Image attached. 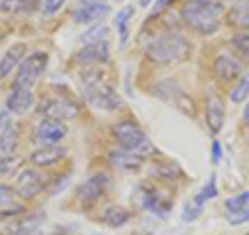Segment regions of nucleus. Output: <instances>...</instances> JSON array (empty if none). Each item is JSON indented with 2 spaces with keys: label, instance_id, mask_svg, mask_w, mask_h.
Listing matches in <instances>:
<instances>
[{
  "label": "nucleus",
  "instance_id": "43",
  "mask_svg": "<svg viewBox=\"0 0 249 235\" xmlns=\"http://www.w3.org/2000/svg\"><path fill=\"white\" fill-rule=\"evenodd\" d=\"M245 235H249V233H245Z\"/></svg>",
  "mask_w": 249,
  "mask_h": 235
},
{
  "label": "nucleus",
  "instance_id": "29",
  "mask_svg": "<svg viewBox=\"0 0 249 235\" xmlns=\"http://www.w3.org/2000/svg\"><path fill=\"white\" fill-rule=\"evenodd\" d=\"M224 206H227L229 215H232V213H241V210H245V208L249 206V192L239 194V196H235V198H229L227 202H224Z\"/></svg>",
  "mask_w": 249,
  "mask_h": 235
},
{
  "label": "nucleus",
  "instance_id": "23",
  "mask_svg": "<svg viewBox=\"0 0 249 235\" xmlns=\"http://www.w3.org/2000/svg\"><path fill=\"white\" fill-rule=\"evenodd\" d=\"M133 17V6H124V9L116 15V27H119V34H121V44L124 46L129 38V21Z\"/></svg>",
  "mask_w": 249,
  "mask_h": 235
},
{
  "label": "nucleus",
  "instance_id": "10",
  "mask_svg": "<svg viewBox=\"0 0 249 235\" xmlns=\"http://www.w3.org/2000/svg\"><path fill=\"white\" fill-rule=\"evenodd\" d=\"M13 190H15V194H17L19 198L31 200L44 190V179L34 169H23L21 173L17 175V181H15Z\"/></svg>",
  "mask_w": 249,
  "mask_h": 235
},
{
  "label": "nucleus",
  "instance_id": "16",
  "mask_svg": "<svg viewBox=\"0 0 249 235\" xmlns=\"http://www.w3.org/2000/svg\"><path fill=\"white\" fill-rule=\"evenodd\" d=\"M65 154H67L65 148L42 146V148H37V150L31 152L29 160H31V164H36V167L46 169V167H54V164H58L62 158H65Z\"/></svg>",
  "mask_w": 249,
  "mask_h": 235
},
{
  "label": "nucleus",
  "instance_id": "34",
  "mask_svg": "<svg viewBox=\"0 0 249 235\" xmlns=\"http://www.w3.org/2000/svg\"><path fill=\"white\" fill-rule=\"evenodd\" d=\"M67 0H40V11L44 15H54V13H58L62 9V4H65Z\"/></svg>",
  "mask_w": 249,
  "mask_h": 235
},
{
  "label": "nucleus",
  "instance_id": "33",
  "mask_svg": "<svg viewBox=\"0 0 249 235\" xmlns=\"http://www.w3.org/2000/svg\"><path fill=\"white\" fill-rule=\"evenodd\" d=\"M232 48H235L241 57L249 59V34H237L232 38Z\"/></svg>",
  "mask_w": 249,
  "mask_h": 235
},
{
  "label": "nucleus",
  "instance_id": "39",
  "mask_svg": "<svg viewBox=\"0 0 249 235\" xmlns=\"http://www.w3.org/2000/svg\"><path fill=\"white\" fill-rule=\"evenodd\" d=\"M6 123H11V119H9V117H6V113H0V129H2Z\"/></svg>",
  "mask_w": 249,
  "mask_h": 235
},
{
  "label": "nucleus",
  "instance_id": "19",
  "mask_svg": "<svg viewBox=\"0 0 249 235\" xmlns=\"http://www.w3.org/2000/svg\"><path fill=\"white\" fill-rule=\"evenodd\" d=\"M227 21L237 29H249V0H237L227 11Z\"/></svg>",
  "mask_w": 249,
  "mask_h": 235
},
{
  "label": "nucleus",
  "instance_id": "40",
  "mask_svg": "<svg viewBox=\"0 0 249 235\" xmlns=\"http://www.w3.org/2000/svg\"><path fill=\"white\" fill-rule=\"evenodd\" d=\"M243 123H247L249 125V102L245 104V108H243Z\"/></svg>",
  "mask_w": 249,
  "mask_h": 235
},
{
  "label": "nucleus",
  "instance_id": "35",
  "mask_svg": "<svg viewBox=\"0 0 249 235\" xmlns=\"http://www.w3.org/2000/svg\"><path fill=\"white\" fill-rule=\"evenodd\" d=\"M229 223L235 227V225H243V223H249V210H241V213H232L229 215Z\"/></svg>",
  "mask_w": 249,
  "mask_h": 235
},
{
  "label": "nucleus",
  "instance_id": "20",
  "mask_svg": "<svg viewBox=\"0 0 249 235\" xmlns=\"http://www.w3.org/2000/svg\"><path fill=\"white\" fill-rule=\"evenodd\" d=\"M17 146H19V129H17V125L11 121L0 129V152L2 154H15Z\"/></svg>",
  "mask_w": 249,
  "mask_h": 235
},
{
  "label": "nucleus",
  "instance_id": "4",
  "mask_svg": "<svg viewBox=\"0 0 249 235\" xmlns=\"http://www.w3.org/2000/svg\"><path fill=\"white\" fill-rule=\"evenodd\" d=\"M46 67H48V54L42 52V50L31 52L29 57L23 59V62H21L19 69H17V73H15L13 88L31 90L37 83V79L44 75Z\"/></svg>",
  "mask_w": 249,
  "mask_h": 235
},
{
  "label": "nucleus",
  "instance_id": "42",
  "mask_svg": "<svg viewBox=\"0 0 249 235\" xmlns=\"http://www.w3.org/2000/svg\"><path fill=\"white\" fill-rule=\"evenodd\" d=\"M0 42H2V31H0Z\"/></svg>",
  "mask_w": 249,
  "mask_h": 235
},
{
  "label": "nucleus",
  "instance_id": "5",
  "mask_svg": "<svg viewBox=\"0 0 249 235\" xmlns=\"http://www.w3.org/2000/svg\"><path fill=\"white\" fill-rule=\"evenodd\" d=\"M112 136H114V139L119 142V146L123 148V150H129V152L137 150L139 146L147 142V136L143 133V129L133 121L116 123L112 127Z\"/></svg>",
  "mask_w": 249,
  "mask_h": 235
},
{
  "label": "nucleus",
  "instance_id": "13",
  "mask_svg": "<svg viewBox=\"0 0 249 235\" xmlns=\"http://www.w3.org/2000/svg\"><path fill=\"white\" fill-rule=\"evenodd\" d=\"M36 104V96L31 90L25 88H13L11 94L6 96V111L13 115H25Z\"/></svg>",
  "mask_w": 249,
  "mask_h": 235
},
{
  "label": "nucleus",
  "instance_id": "22",
  "mask_svg": "<svg viewBox=\"0 0 249 235\" xmlns=\"http://www.w3.org/2000/svg\"><path fill=\"white\" fill-rule=\"evenodd\" d=\"M131 221V213L123 206H108L102 215V223L108 227H123Z\"/></svg>",
  "mask_w": 249,
  "mask_h": 235
},
{
  "label": "nucleus",
  "instance_id": "41",
  "mask_svg": "<svg viewBox=\"0 0 249 235\" xmlns=\"http://www.w3.org/2000/svg\"><path fill=\"white\" fill-rule=\"evenodd\" d=\"M154 2V0H139V4H142V6H150Z\"/></svg>",
  "mask_w": 249,
  "mask_h": 235
},
{
  "label": "nucleus",
  "instance_id": "26",
  "mask_svg": "<svg viewBox=\"0 0 249 235\" xmlns=\"http://www.w3.org/2000/svg\"><path fill=\"white\" fill-rule=\"evenodd\" d=\"M106 36H108V27L106 25H96V27H91L89 31H85V34L81 36V42L83 44L106 42Z\"/></svg>",
  "mask_w": 249,
  "mask_h": 235
},
{
  "label": "nucleus",
  "instance_id": "37",
  "mask_svg": "<svg viewBox=\"0 0 249 235\" xmlns=\"http://www.w3.org/2000/svg\"><path fill=\"white\" fill-rule=\"evenodd\" d=\"M170 2H173V0H156V9L150 13V19H154L156 15H160V13L164 11V9H168Z\"/></svg>",
  "mask_w": 249,
  "mask_h": 235
},
{
  "label": "nucleus",
  "instance_id": "6",
  "mask_svg": "<svg viewBox=\"0 0 249 235\" xmlns=\"http://www.w3.org/2000/svg\"><path fill=\"white\" fill-rule=\"evenodd\" d=\"M42 113L46 119H54V121H67V119H75L79 117L81 108L79 102L73 98H48L42 102Z\"/></svg>",
  "mask_w": 249,
  "mask_h": 235
},
{
  "label": "nucleus",
  "instance_id": "15",
  "mask_svg": "<svg viewBox=\"0 0 249 235\" xmlns=\"http://www.w3.org/2000/svg\"><path fill=\"white\" fill-rule=\"evenodd\" d=\"M214 73L220 81H232L243 75V65L241 60L231 57V54H220L214 60Z\"/></svg>",
  "mask_w": 249,
  "mask_h": 235
},
{
  "label": "nucleus",
  "instance_id": "32",
  "mask_svg": "<svg viewBox=\"0 0 249 235\" xmlns=\"http://www.w3.org/2000/svg\"><path fill=\"white\" fill-rule=\"evenodd\" d=\"M201 210H204V206H199L197 202H189V204H185L183 206V221L185 223L197 221L199 215H201Z\"/></svg>",
  "mask_w": 249,
  "mask_h": 235
},
{
  "label": "nucleus",
  "instance_id": "3",
  "mask_svg": "<svg viewBox=\"0 0 249 235\" xmlns=\"http://www.w3.org/2000/svg\"><path fill=\"white\" fill-rule=\"evenodd\" d=\"M189 52H191L189 42L178 34L156 36L145 46V57L154 65H177V62H183L189 57Z\"/></svg>",
  "mask_w": 249,
  "mask_h": 235
},
{
  "label": "nucleus",
  "instance_id": "8",
  "mask_svg": "<svg viewBox=\"0 0 249 235\" xmlns=\"http://www.w3.org/2000/svg\"><path fill=\"white\" fill-rule=\"evenodd\" d=\"M108 185H110V177H108L106 173H98V175L89 177L88 181H83L79 185V190H77V198H79V202L83 206H93L106 194Z\"/></svg>",
  "mask_w": 249,
  "mask_h": 235
},
{
  "label": "nucleus",
  "instance_id": "27",
  "mask_svg": "<svg viewBox=\"0 0 249 235\" xmlns=\"http://www.w3.org/2000/svg\"><path fill=\"white\" fill-rule=\"evenodd\" d=\"M29 6H31V0H2L0 2V11L9 15H17L23 11H29Z\"/></svg>",
  "mask_w": 249,
  "mask_h": 235
},
{
  "label": "nucleus",
  "instance_id": "21",
  "mask_svg": "<svg viewBox=\"0 0 249 235\" xmlns=\"http://www.w3.org/2000/svg\"><path fill=\"white\" fill-rule=\"evenodd\" d=\"M110 162H112V167L114 169H121V171H133L137 169L139 164H142L143 160L139 158V156H135L133 152H129V150H116L110 154Z\"/></svg>",
  "mask_w": 249,
  "mask_h": 235
},
{
  "label": "nucleus",
  "instance_id": "28",
  "mask_svg": "<svg viewBox=\"0 0 249 235\" xmlns=\"http://www.w3.org/2000/svg\"><path fill=\"white\" fill-rule=\"evenodd\" d=\"M216 196H218V187H216V177L212 175V177H210V181L204 185V190H201V192L196 196V200H193V202H197L199 206H204L208 200L216 198Z\"/></svg>",
  "mask_w": 249,
  "mask_h": 235
},
{
  "label": "nucleus",
  "instance_id": "31",
  "mask_svg": "<svg viewBox=\"0 0 249 235\" xmlns=\"http://www.w3.org/2000/svg\"><path fill=\"white\" fill-rule=\"evenodd\" d=\"M17 194H15L13 187L0 183V208H9V206H19L17 202Z\"/></svg>",
  "mask_w": 249,
  "mask_h": 235
},
{
  "label": "nucleus",
  "instance_id": "30",
  "mask_svg": "<svg viewBox=\"0 0 249 235\" xmlns=\"http://www.w3.org/2000/svg\"><path fill=\"white\" fill-rule=\"evenodd\" d=\"M21 158L15 154H4L2 158H0V175H13L15 171L21 167Z\"/></svg>",
  "mask_w": 249,
  "mask_h": 235
},
{
  "label": "nucleus",
  "instance_id": "17",
  "mask_svg": "<svg viewBox=\"0 0 249 235\" xmlns=\"http://www.w3.org/2000/svg\"><path fill=\"white\" fill-rule=\"evenodd\" d=\"M25 52H27V44L25 42H17V44L11 46L9 52L0 59V79L9 77L15 69H19L23 59H25Z\"/></svg>",
  "mask_w": 249,
  "mask_h": 235
},
{
  "label": "nucleus",
  "instance_id": "24",
  "mask_svg": "<svg viewBox=\"0 0 249 235\" xmlns=\"http://www.w3.org/2000/svg\"><path fill=\"white\" fill-rule=\"evenodd\" d=\"M152 173L156 177H160V179H170V181H175V179H178L183 173H181V169H178V164L175 162H164V164H156Z\"/></svg>",
  "mask_w": 249,
  "mask_h": 235
},
{
  "label": "nucleus",
  "instance_id": "36",
  "mask_svg": "<svg viewBox=\"0 0 249 235\" xmlns=\"http://www.w3.org/2000/svg\"><path fill=\"white\" fill-rule=\"evenodd\" d=\"M23 208L21 204L19 206H9V208H0V221H4V218H13V216H17L23 213Z\"/></svg>",
  "mask_w": 249,
  "mask_h": 235
},
{
  "label": "nucleus",
  "instance_id": "25",
  "mask_svg": "<svg viewBox=\"0 0 249 235\" xmlns=\"http://www.w3.org/2000/svg\"><path fill=\"white\" fill-rule=\"evenodd\" d=\"M247 94H249V71L241 75V79H239V83L235 85V90L231 92V102L241 104V102H243V100L247 98Z\"/></svg>",
  "mask_w": 249,
  "mask_h": 235
},
{
  "label": "nucleus",
  "instance_id": "11",
  "mask_svg": "<svg viewBox=\"0 0 249 235\" xmlns=\"http://www.w3.org/2000/svg\"><path fill=\"white\" fill-rule=\"evenodd\" d=\"M75 60L81 62V65H85V67H93V65L108 62V60H110V44H108V42L85 44L83 48L77 52Z\"/></svg>",
  "mask_w": 249,
  "mask_h": 235
},
{
  "label": "nucleus",
  "instance_id": "38",
  "mask_svg": "<svg viewBox=\"0 0 249 235\" xmlns=\"http://www.w3.org/2000/svg\"><path fill=\"white\" fill-rule=\"evenodd\" d=\"M212 160H214V162L220 160V144H218V142L212 144Z\"/></svg>",
  "mask_w": 249,
  "mask_h": 235
},
{
  "label": "nucleus",
  "instance_id": "1",
  "mask_svg": "<svg viewBox=\"0 0 249 235\" xmlns=\"http://www.w3.org/2000/svg\"><path fill=\"white\" fill-rule=\"evenodd\" d=\"M224 4L218 0H189L181 9V19L191 31L199 36H212L222 25Z\"/></svg>",
  "mask_w": 249,
  "mask_h": 235
},
{
  "label": "nucleus",
  "instance_id": "14",
  "mask_svg": "<svg viewBox=\"0 0 249 235\" xmlns=\"http://www.w3.org/2000/svg\"><path fill=\"white\" fill-rule=\"evenodd\" d=\"M224 119H227V111L218 94H210L206 100V125L212 133H220L224 127Z\"/></svg>",
  "mask_w": 249,
  "mask_h": 235
},
{
  "label": "nucleus",
  "instance_id": "12",
  "mask_svg": "<svg viewBox=\"0 0 249 235\" xmlns=\"http://www.w3.org/2000/svg\"><path fill=\"white\" fill-rule=\"evenodd\" d=\"M110 13V6L102 0H89V2H81L79 9H75L73 21L75 23H96L102 17Z\"/></svg>",
  "mask_w": 249,
  "mask_h": 235
},
{
  "label": "nucleus",
  "instance_id": "18",
  "mask_svg": "<svg viewBox=\"0 0 249 235\" xmlns=\"http://www.w3.org/2000/svg\"><path fill=\"white\" fill-rule=\"evenodd\" d=\"M139 194H142V204H143V208L154 210V213H158V215H166L170 202H168V198L162 196L160 190L145 185V187H139Z\"/></svg>",
  "mask_w": 249,
  "mask_h": 235
},
{
  "label": "nucleus",
  "instance_id": "9",
  "mask_svg": "<svg viewBox=\"0 0 249 235\" xmlns=\"http://www.w3.org/2000/svg\"><path fill=\"white\" fill-rule=\"evenodd\" d=\"M67 136V125L62 121H54V119H44L37 123V127L34 131V139L42 146H56L62 142Z\"/></svg>",
  "mask_w": 249,
  "mask_h": 235
},
{
  "label": "nucleus",
  "instance_id": "2",
  "mask_svg": "<svg viewBox=\"0 0 249 235\" xmlns=\"http://www.w3.org/2000/svg\"><path fill=\"white\" fill-rule=\"evenodd\" d=\"M81 88H83V96L85 100L100 108V111H119L123 108V98L114 92V88L110 83L104 81V75L96 71V69H88L83 75H81Z\"/></svg>",
  "mask_w": 249,
  "mask_h": 235
},
{
  "label": "nucleus",
  "instance_id": "7",
  "mask_svg": "<svg viewBox=\"0 0 249 235\" xmlns=\"http://www.w3.org/2000/svg\"><path fill=\"white\" fill-rule=\"evenodd\" d=\"M156 96H160L164 102H168L170 106H177L181 113L185 115H191L193 117V98H189L187 94L183 92L181 85H177L173 81H162L158 83V88L154 90Z\"/></svg>",
  "mask_w": 249,
  "mask_h": 235
}]
</instances>
